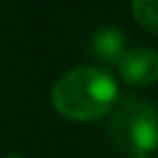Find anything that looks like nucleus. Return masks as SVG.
<instances>
[{
	"label": "nucleus",
	"instance_id": "f257e3e1",
	"mask_svg": "<svg viewBox=\"0 0 158 158\" xmlns=\"http://www.w3.org/2000/svg\"><path fill=\"white\" fill-rule=\"evenodd\" d=\"M118 86L105 68L81 65L60 74L51 86V105L60 116L86 123L109 114L116 105Z\"/></svg>",
	"mask_w": 158,
	"mask_h": 158
},
{
	"label": "nucleus",
	"instance_id": "f03ea898",
	"mask_svg": "<svg viewBox=\"0 0 158 158\" xmlns=\"http://www.w3.org/2000/svg\"><path fill=\"white\" fill-rule=\"evenodd\" d=\"M112 142L128 156L149 153L158 149V109L147 100L128 95L118 102L109 121Z\"/></svg>",
	"mask_w": 158,
	"mask_h": 158
},
{
	"label": "nucleus",
	"instance_id": "7ed1b4c3",
	"mask_svg": "<svg viewBox=\"0 0 158 158\" xmlns=\"http://www.w3.org/2000/svg\"><path fill=\"white\" fill-rule=\"evenodd\" d=\"M118 77L130 86H151L158 81V51L149 47L128 49L116 63Z\"/></svg>",
	"mask_w": 158,
	"mask_h": 158
},
{
	"label": "nucleus",
	"instance_id": "20e7f679",
	"mask_svg": "<svg viewBox=\"0 0 158 158\" xmlns=\"http://www.w3.org/2000/svg\"><path fill=\"white\" fill-rule=\"evenodd\" d=\"M91 51L105 63H118V58L126 54V35L118 28L98 30L91 40Z\"/></svg>",
	"mask_w": 158,
	"mask_h": 158
},
{
	"label": "nucleus",
	"instance_id": "39448f33",
	"mask_svg": "<svg viewBox=\"0 0 158 158\" xmlns=\"http://www.w3.org/2000/svg\"><path fill=\"white\" fill-rule=\"evenodd\" d=\"M133 19L144 30L158 35V0H133Z\"/></svg>",
	"mask_w": 158,
	"mask_h": 158
},
{
	"label": "nucleus",
	"instance_id": "423d86ee",
	"mask_svg": "<svg viewBox=\"0 0 158 158\" xmlns=\"http://www.w3.org/2000/svg\"><path fill=\"white\" fill-rule=\"evenodd\" d=\"M126 158H149V156H144V153H133V156H126Z\"/></svg>",
	"mask_w": 158,
	"mask_h": 158
},
{
	"label": "nucleus",
	"instance_id": "0eeeda50",
	"mask_svg": "<svg viewBox=\"0 0 158 158\" xmlns=\"http://www.w3.org/2000/svg\"><path fill=\"white\" fill-rule=\"evenodd\" d=\"M5 158H21L19 153H10V156H5Z\"/></svg>",
	"mask_w": 158,
	"mask_h": 158
},
{
	"label": "nucleus",
	"instance_id": "6e6552de",
	"mask_svg": "<svg viewBox=\"0 0 158 158\" xmlns=\"http://www.w3.org/2000/svg\"><path fill=\"white\" fill-rule=\"evenodd\" d=\"M156 158H158V156H156Z\"/></svg>",
	"mask_w": 158,
	"mask_h": 158
}]
</instances>
